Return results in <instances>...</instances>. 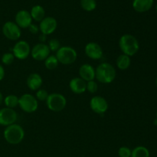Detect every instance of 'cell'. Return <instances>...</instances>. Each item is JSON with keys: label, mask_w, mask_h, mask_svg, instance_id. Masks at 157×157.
<instances>
[{"label": "cell", "mask_w": 157, "mask_h": 157, "mask_svg": "<svg viewBox=\"0 0 157 157\" xmlns=\"http://www.w3.org/2000/svg\"><path fill=\"white\" fill-rule=\"evenodd\" d=\"M116 76V69L108 62L101 63L95 69V79L102 84H110L114 81Z\"/></svg>", "instance_id": "1"}, {"label": "cell", "mask_w": 157, "mask_h": 157, "mask_svg": "<svg viewBox=\"0 0 157 157\" xmlns=\"http://www.w3.org/2000/svg\"><path fill=\"white\" fill-rule=\"evenodd\" d=\"M119 48L124 55L133 56L140 49V44L135 36L130 34H124L119 39Z\"/></svg>", "instance_id": "2"}, {"label": "cell", "mask_w": 157, "mask_h": 157, "mask_svg": "<svg viewBox=\"0 0 157 157\" xmlns=\"http://www.w3.org/2000/svg\"><path fill=\"white\" fill-rule=\"evenodd\" d=\"M25 134V133L23 127L16 123L6 127L3 132V136L6 141L12 145H17L22 142Z\"/></svg>", "instance_id": "3"}, {"label": "cell", "mask_w": 157, "mask_h": 157, "mask_svg": "<svg viewBox=\"0 0 157 157\" xmlns=\"http://www.w3.org/2000/svg\"><path fill=\"white\" fill-rule=\"evenodd\" d=\"M58 62L65 65H69L77 61L78 53L74 48L71 46H61L55 55Z\"/></svg>", "instance_id": "4"}, {"label": "cell", "mask_w": 157, "mask_h": 157, "mask_svg": "<svg viewBox=\"0 0 157 157\" xmlns=\"http://www.w3.org/2000/svg\"><path fill=\"white\" fill-rule=\"evenodd\" d=\"M46 105L48 108L53 112H60L65 108L67 105V99L63 94L59 93L49 94L47 100Z\"/></svg>", "instance_id": "5"}, {"label": "cell", "mask_w": 157, "mask_h": 157, "mask_svg": "<svg viewBox=\"0 0 157 157\" xmlns=\"http://www.w3.org/2000/svg\"><path fill=\"white\" fill-rule=\"evenodd\" d=\"M18 106L25 113H34L38 108V100L31 94H24L18 98Z\"/></svg>", "instance_id": "6"}, {"label": "cell", "mask_w": 157, "mask_h": 157, "mask_svg": "<svg viewBox=\"0 0 157 157\" xmlns=\"http://www.w3.org/2000/svg\"><path fill=\"white\" fill-rule=\"evenodd\" d=\"M2 33L8 39L11 41H18L21 38V30L16 23L9 21L3 25Z\"/></svg>", "instance_id": "7"}, {"label": "cell", "mask_w": 157, "mask_h": 157, "mask_svg": "<svg viewBox=\"0 0 157 157\" xmlns=\"http://www.w3.org/2000/svg\"><path fill=\"white\" fill-rule=\"evenodd\" d=\"M31 48L29 42L24 40L18 41L12 48V54L18 60H25L31 55Z\"/></svg>", "instance_id": "8"}, {"label": "cell", "mask_w": 157, "mask_h": 157, "mask_svg": "<svg viewBox=\"0 0 157 157\" xmlns=\"http://www.w3.org/2000/svg\"><path fill=\"white\" fill-rule=\"evenodd\" d=\"M90 107L92 111L100 115H104L107 111L109 107L108 102L102 96L93 97L90 101Z\"/></svg>", "instance_id": "9"}, {"label": "cell", "mask_w": 157, "mask_h": 157, "mask_svg": "<svg viewBox=\"0 0 157 157\" xmlns=\"http://www.w3.org/2000/svg\"><path fill=\"white\" fill-rule=\"evenodd\" d=\"M51 51L45 43H38L31 49V55L35 61H44L50 55Z\"/></svg>", "instance_id": "10"}, {"label": "cell", "mask_w": 157, "mask_h": 157, "mask_svg": "<svg viewBox=\"0 0 157 157\" xmlns=\"http://www.w3.org/2000/svg\"><path fill=\"white\" fill-rule=\"evenodd\" d=\"M18 120V113L14 109L4 107L0 109V125L8 127L15 124Z\"/></svg>", "instance_id": "11"}, {"label": "cell", "mask_w": 157, "mask_h": 157, "mask_svg": "<svg viewBox=\"0 0 157 157\" xmlns=\"http://www.w3.org/2000/svg\"><path fill=\"white\" fill-rule=\"evenodd\" d=\"M38 27H39V31L41 32V34L48 36L55 32L57 27H58V22L55 18L48 16L43 18L40 21Z\"/></svg>", "instance_id": "12"}, {"label": "cell", "mask_w": 157, "mask_h": 157, "mask_svg": "<svg viewBox=\"0 0 157 157\" xmlns=\"http://www.w3.org/2000/svg\"><path fill=\"white\" fill-rule=\"evenodd\" d=\"M84 52L89 58L92 60H100L104 56V52L98 43L88 42L84 47Z\"/></svg>", "instance_id": "13"}, {"label": "cell", "mask_w": 157, "mask_h": 157, "mask_svg": "<svg viewBox=\"0 0 157 157\" xmlns=\"http://www.w3.org/2000/svg\"><path fill=\"white\" fill-rule=\"evenodd\" d=\"M15 22L20 29H28L32 24V18L30 12L27 10H20L16 13Z\"/></svg>", "instance_id": "14"}, {"label": "cell", "mask_w": 157, "mask_h": 157, "mask_svg": "<svg viewBox=\"0 0 157 157\" xmlns=\"http://www.w3.org/2000/svg\"><path fill=\"white\" fill-rule=\"evenodd\" d=\"M69 88L74 94H81L87 90V82L80 77H75L69 82Z\"/></svg>", "instance_id": "15"}, {"label": "cell", "mask_w": 157, "mask_h": 157, "mask_svg": "<svg viewBox=\"0 0 157 157\" xmlns=\"http://www.w3.org/2000/svg\"><path fill=\"white\" fill-rule=\"evenodd\" d=\"M80 78L86 82L95 79V68L90 64H84L79 68Z\"/></svg>", "instance_id": "16"}, {"label": "cell", "mask_w": 157, "mask_h": 157, "mask_svg": "<svg viewBox=\"0 0 157 157\" xmlns=\"http://www.w3.org/2000/svg\"><path fill=\"white\" fill-rule=\"evenodd\" d=\"M43 84V79L41 75L38 73H32L29 75L26 80V84L27 87L31 90H35L37 91L41 88Z\"/></svg>", "instance_id": "17"}, {"label": "cell", "mask_w": 157, "mask_h": 157, "mask_svg": "<svg viewBox=\"0 0 157 157\" xmlns=\"http://www.w3.org/2000/svg\"><path fill=\"white\" fill-rule=\"evenodd\" d=\"M153 5V0H133V8L136 12L143 13L150 10Z\"/></svg>", "instance_id": "18"}, {"label": "cell", "mask_w": 157, "mask_h": 157, "mask_svg": "<svg viewBox=\"0 0 157 157\" xmlns=\"http://www.w3.org/2000/svg\"><path fill=\"white\" fill-rule=\"evenodd\" d=\"M30 14L32 20H35V21H38V22H40L43 18H45L44 9L41 6H39V5L34 6L31 9Z\"/></svg>", "instance_id": "19"}, {"label": "cell", "mask_w": 157, "mask_h": 157, "mask_svg": "<svg viewBox=\"0 0 157 157\" xmlns=\"http://www.w3.org/2000/svg\"><path fill=\"white\" fill-rule=\"evenodd\" d=\"M130 64H131V60H130V57L127 56V55H120L117 57L116 61V65L120 70H127L130 67Z\"/></svg>", "instance_id": "20"}, {"label": "cell", "mask_w": 157, "mask_h": 157, "mask_svg": "<svg viewBox=\"0 0 157 157\" xmlns=\"http://www.w3.org/2000/svg\"><path fill=\"white\" fill-rule=\"evenodd\" d=\"M18 98H19L15 94H9L4 98L3 102L6 105V107L14 109L17 106H18Z\"/></svg>", "instance_id": "21"}, {"label": "cell", "mask_w": 157, "mask_h": 157, "mask_svg": "<svg viewBox=\"0 0 157 157\" xmlns=\"http://www.w3.org/2000/svg\"><path fill=\"white\" fill-rule=\"evenodd\" d=\"M131 157H150V152L145 147L139 146L132 150Z\"/></svg>", "instance_id": "22"}, {"label": "cell", "mask_w": 157, "mask_h": 157, "mask_svg": "<svg viewBox=\"0 0 157 157\" xmlns=\"http://www.w3.org/2000/svg\"><path fill=\"white\" fill-rule=\"evenodd\" d=\"M44 66L48 70H54L56 68L59 64L58 58L54 55H50L44 60Z\"/></svg>", "instance_id": "23"}, {"label": "cell", "mask_w": 157, "mask_h": 157, "mask_svg": "<svg viewBox=\"0 0 157 157\" xmlns=\"http://www.w3.org/2000/svg\"><path fill=\"white\" fill-rule=\"evenodd\" d=\"M81 6L86 12H92L97 8L96 0H81Z\"/></svg>", "instance_id": "24"}, {"label": "cell", "mask_w": 157, "mask_h": 157, "mask_svg": "<svg viewBox=\"0 0 157 157\" xmlns=\"http://www.w3.org/2000/svg\"><path fill=\"white\" fill-rule=\"evenodd\" d=\"M15 56L12 54V52H6L2 55L1 58L2 63L5 65H10L14 62L15 60Z\"/></svg>", "instance_id": "25"}, {"label": "cell", "mask_w": 157, "mask_h": 157, "mask_svg": "<svg viewBox=\"0 0 157 157\" xmlns=\"http://www.w3.org/2000/svg\"><path fill=\"white\" fill-rule=\"evenodd\" d=\"M47 44L51 52H57L58 51V49L61 47L60 41L58 39H57V38H52V39H50Z\"/></svg>", "instance_id": "26"}, {"label": "cell", "mask_w": 157, "mask_h": 157, "mask_svg": "<svg viewBox=\"0 0 157 157\" xmlns=\"http://www.w3.org/2000/svg\"><path fill=\"white\" fill-rule=\"evenodd\" d=\"M49 94L48 93V91L44 89L40 88L39 90H38L36 91V94H35V98H36L38 101H46L48 97Z\"/></svg>", "instance_id": "27"}, {"label": "cell", "mask_w": 157, "mask_h": 157, "mask_svg": "<svg viewBox=\"0 0 157 157\" xmlns=\"http://www.w3.org/2000/svg\"><path fill=\"white\" fill-rule=\"evenodd\" d=\"M98 83L94 80L87 82V90L90 94H94L98 91Z\"/></svg>", "instance_id": "28"}, {"label": "cell", "mask_w": 157, "mask_h": 157, "mask_svg": "<svg viewBox=\"0 0 157 157\" xmlns=\"http://www.w3.org/2000/svg\"><path fill=\"white\" fill-rule=\"evenodd\" d=\"M132 150L127 147H121L118 150V156L120 157H131Z\"/></svg>", "instance_id": "29"}, {"label": "cell", "mask_w": 157, "mask_h": 157, "mask_svg": "<svg viewBox=\"0 0 157 157\" xmlns=\"http://www.w3.org/2000/svg\"><path fill=\"white\" fill-rule=\"evenodd\" d=\"M28 29H29V32L32 34H34V35H35V34H37L39 32V27H38L37 25L35 24H32Z\"/></svg>", "instance_id": "30"}, {"label": "cell", "mask_w": 157, "mask_h": 157, "mask_svg": "<svg viewBox=\"0 0 157 157\" xmlns=\"http://www.w3.org/2000/svg\"><path fill=\"white\" fill-rule=\"evenodd\" d=\"M5 75H6V72H5L4 67L2 64H0V81L4 79Z\"/></svg>", "instance_id": "31"}, {"label": "cell", "mask_w": 157, "mask_h": 157, "mask_svg": "<svg viewBox=\"0 0 157 157\" xmlns=\"http://www.w3.org/2000/svg\"><path fill=\"white\" fill-rule=\"evenodd\" d=\"M38 39H39L40 43H45V41H47V35L41 34V35L38 37Z\"/></svg>", "instance_id": "32"}, {"label": "cell", "mask_w": 157, "mask_h": 157, "mask_svg": "<svg viewBox=\"0 0 157 157\" xmlns=\"http://www.w3.org/2000/svg\"><path fill=\"white\" fill-rule=\"evenodd\" d=\"M3 101H4V98H3L2 94L1 91H0V106H1L2 104Z\"/></svg>", "instance_id": "33"}, {"label": "cell", "mask_w": 157, "mask_h": 157, "mask_svg": "<svg viewBox=\"0 0 157 157\" xmlns=\"http://www.w3.org/2000/svg\"><path fill=\"white\" fill-rule=\"evenodd\" d=\"M156 85H157V78H156Z\"/></svg>", "instance_id": "34"}, {"label": "cell", "mask_w": 157, "mask_h": 157, "mask_svg": "<svg viewBox=\"0 0 157 157\" xmlns=\"http://www.w3.org/2000/svg\"><path fill=\"white\" fill-rule=\"evenodd\" d=\"M156 12H157V5H156Z\"/></svg>", "instance_id": "35"}, {"label": "cell", "mask_w": 157, "mask_h": 157, "mask_svg": "<svg viewBox=\"0 0 157 157\" xmlns=\"http://www.w3.org/2000/svg\"><path fill=\"white\" fill-rule=\"evenodd\" d=\"M156 120H157V112H156Z\"/></svg>", "instance_id": "36"}]
</instances>
